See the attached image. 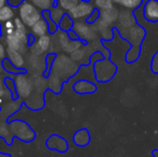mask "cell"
Listing matches in <instances>:
<instances>
[{"instance_id": "5b68a950", "label": "cell", "mask_w": 158, "mask_h": 157, "mask_svg": "<svg viewBox=\"0 0 158 157\" xmlns=\"http://www.w3.org/2000/svg\"><path fill=\"white\" fill-rule=\"evenodd\" d=\"M72 30L77 35L79 39L81 41H83L84 43L85 42H92L94 40L98 39V34L95 30L93 24L77 22V23L73 24Z\"/></svg>"}, {"instance_id": "1f68e13d", "label": "cell", "mask_w": 158, "mask_h": 157, "mask_svg": "<svg viewBox=\"0 0 158 157\" xmlns=\"http://www.w3.org/2000/svg\"><path fill=\"white\" fill-rule=\"evenodd\" d=\"M23 1L24 0H8V3L11 6H19Z\"/></svg>"}, {"instance_id": "30bf717a", "label": "cell", "mask_w": 158, "mask_h": 157, "mask_svg": "<svg viewBox=\"0 0 158 157\" xmlns=\"http://www.w3.org/2000/svg\"><path fill=\"white\" fill-rule=\"evenodd\" d=\"M144 19L151 23H158V0H148L144 6Z\"/></svg>"}, {"instance_id": "e575fe53", "label": "cell", "mask_w": 158, "mask_h": 157, "mask_svg": "<svg viewBox=\"0 0 158 157\" xmlns=\"http://www.w3.org/2000/svg\"><path fill=\"white\" fill-rule=\"evenodd\" d=\"M3 70V67H2V64H1V61H0V72Z\"/></svg>"}, {"instance_id": "2e32d148", "label": "cell", "mask_w": 158, "mask_h": 157, "mask_svg": "<svg viewBox=\"0 0 158 157\" xmlns=\"http://www.w3.org/2000/svg\"><path fill=\"white\" fill-rule=\"evenodd\" d=\"M6 55H8L10 63L12 64L15 68L22 69V68L25 66V60H24V57L21 52L8 48V50H6Z\"/></svg>"}, {"instance_id": "e0dca14e", "label": "cell", "mask_w": 158, "mask_h": 157, "mask_svg": "<svg viewBox=\"0 0 158 157\" xmlns=\"http://www.w3.org/2000/svg\"><path fill=\"white\" fill-rule=\"evenodd\" d=\"M35 50L38 54H42V53H45L46 51L50 48L51 46V38L48 35H44L38 38L37 41L35 42Z\"/></svg>"}, {"instance_id": "ba28073f", "label": "cell", "mask_w": 158, "mask_h": 157, "mask_svg": "<svg viewBox=\"0 0 158 157\" xmlns=\"http://www.w3.org/2000/svg\"><path fill=\"white\" fill-rule=\"evenodd\" d=\"M15 88L21 98H27L32 92V83L25 74H19L15 78Z\"/></svg>"}, {"instance_id": "83f0119b", "label": "cell", "mask_w": 158, "mask_h": 157, "mask_svg": "<svg viewBox=\"0 0 158 157\" xmlns=\"http://www.w3.org/2000/svg\"><path fill=\"white\" fill-rule=\"evenodd\" d=\"M151 70L154 74H158V51L155 53V55L152 58V63H151Z\"/></svg>"}, {"instance_id": "52a82bcc", "label": "cell", "mask_w": 158, "mask_h": 157, "mask_svg": "<svg viewBox=\"0 0 158 157\" xmlns=\"http://www.w3.org/2000/svg\"><path fill=\"white\" fill-rule=\"evenodd\" d=\"M94 11V6L86 1H79V3L71 9L69 11V15L71 16L72 19H87L92 12Z\"/></svg>"}, {"instance_id": "4dcf8cb0", "label": "cell", "mask_w": 158, "mask_h": 157, "mask_svg": "<svg viewBox=\"0 0 158 157\" xmlns=\"http://www.w3.org/2000/svg\"><path fill=\"white\" fill-rule=\"evenodd\" d=\"M6 55V48H4L3 44L0 42V60H1V59H4Z\"/></svg>"}, {"instance_id": "ac0fdd59", "label": "cell", "mask_w": 158, "mask_h": 157, "mask_svg": "<svg viewBox=\"0 0 158 157\" xmlns=\"http://www.w3.org/2000/svg\"><path fill=\"white\" fill-rule=\"evenodd\" d=\"M31 32L35 37H41L44 36V35H48V23H46L45 19H39L35 24H33L31 26Z\"/></svg>"}, {"instance_id": "277c9868", "label": "cell", "mask_w": 158, "mask_h": 157, "mask_svg": "<svg viewBox=\"0 0 158 157\" xmlns=\"http://www.w3.org/2000/svg\"><path fill=\"white\" fill-rule=\"evenodd\" d=\"M19 15L22 23L28 27H31L33 24L42 19V14L40 13V11L27 0H24L19 6Z\"/></svg>"}, {"instance_id": "4316f807", "label": "cell", "mask_w": 158, "mask_h": 157, "mask_svg": "<svg viewBox=\"0 0 158 157\" xmlns=\"http://www.w3.org/2000/svg\"><path fill=\"white\" fill-rule=\"evenodd\" d=\"M96 6H97L98 10H106L113 6L112 0H96Z\"/></svg>"}, {"instance_id": "9a60e30c", "label": "cell", "mask_w": 158, "mask_h": 157, "mask_svg": "<svg viewBox=\"0 0 158 157\" xmlns=\"http://www.w3.org/2000/svg\"><path fill=\"white\" fill-rule=\"evenodd\" d=\"M73 142L79 147H86L90 142V134L86 128L77 130L73 136Z\"/></svg>"}, {"instance_id": "f1b7e54d", "label": "cell", "mask_w": 158, "mask_h": 157, "mask_svg": "<svg viewBox=\"0 0 158 157\" xmlns=\"http://www.w3.org/2000/svg\"><path fill=\"white\" fill-rule=\"evenodd\" d=\"M98 19H99V10H98V9H94V11L92 12V14L86 19V23L94 24Z\"/></svg>"}, {"instance_id": "ffe728a7", "label": "cell", "mask_w": 158, "mask_h": 157, "mask_svg": "<svg viewBox=\"0 0 158 157\" xmlns=\"http://www.w3.org/2000/svg\"><path fill=\"white\" fill-rule=\"evenodd\" d=\"M113 3H117L129 10H137L140 8L143 0H112Z\"/></svg>"}, {"instance_id": "6da1fadb", "label": "cell", "mask_w": 158, "mask_h": 157, "mask_svg": "<svg viewBox=\"0 0 158 157\" xmlns=\"http://www.w3.org/2000/svg\"><path fill=\"white\" fill-rule=\"evenodd\" d=\"M116 32H118L122 39H124L126 42H128L130 48L126 52L125 60L127 64H133L139 59L141 55V46L143 44V41L146 37V30L139 24H135V26H131L126 29H116Z\"/></svg>"}, {"instance_id": "484cf974", "label": "cell", "mask_w": 158, "mask_h": 157, "mask_svg": "<svg viewBox=\"0 0 158 157\" xmlns=\"http://www.w3.org/2000/svg\"><path fill=\"white\" fill-rule=\"evenodd\" d=\"M1 29V32L6 36V35H11L14 32V29H15V25H14V22L11 19V21H8L6 23L2 24V27L0 28Z\"/></svg>"}, {"instance_id": "7402d4cb", "label": "cell", "mask_w": 158, "mask_h": 157, "mask_svg": "<svg viewBox=\"0 0 158 157\" xmlns=\"http://www.w3.org/2000/svg\"><path fill=\"white\" fill-rule=\"evenodd\" d=\"M48 12H50V17L52 19V21L56 24L59 23L61 17L64 15V11L60 8V6H55V8L48 10Z\"/></svg>"}, {"instance_id": "8fae6325", "label": "cell", "mask_w": 158, "mask_h": 157, "mask_svg": "<svg viewBox=\"0 0 158 157\" xmlns=\"http://www.w3.org/2000/svg\"><path fill=\"white\" fill-rule=\"evenodd\" d=\"M73 89L75 93L81 95L94 94L97 90V85L94 82L88 81V80H77L73 85Z\"/></svg>"}, {"instance_id": "8992f818", "label": "cell", "mask_w": 158, "mask_h": 157, "mask_svg": "<svg viewBox=\"0 0 158 157\" xmlns=\"http://www.w3.org/2000/svg\"><path fill=\"white\" fill-rule=\"evenodd\" d=\"M10 130L13 134L19 137L21 140L25 141V142H29L35 138V134H33L32 129L24 122L15 121L11 123Z\"/></svg>"}, {"instance_id": "d6a6232c", "label": "cell", "mask_w": 158, "mask_h": 157, "mask_svg": "<svg viewBox=\"0 0 158 157\" xmlns=\"http://www.w3.org/2000/svg\"><path fill=\"white\" fill-rule=\"evenodd\" d=\"M6 3H8V0H0V8L4 6Z\"/></svg>"}, {"instance_id": "9c48e42d", "label": "cell", "mask_w": 158, "mask_h": 157, "mask_svg": "<svg viewBox=\"0 0 158 157\" xmlns=\"http://www.w3.org/2000/svg\"><path fill=\"white\" fill-rule=\"evenodd\" d=\"M117 25L115 26L116 29H126L131 26H135L137 23V19L135 16L130 12V11H122L118 13V19H117Z\"/></svg>"}, {"instance_id": "7a4b0ae2", "label": "cell", "mask_w": 158, "mask_h": 157, "mask_svg": "<svg viewBox=\"0 0 158 157\" xmlns=\"http://www.w3.org/2000/svg\"><path fill=\"white\" fill-rule=\"evenodd\" d=\"M79 68V64L73 61L70 57L66 56V55H59V56L55 57L54 66H53L54 76L58 78L61 82L74 76Z\"/></svg>"}, {"instance_id": "f546056e", "label": "cell", "mask_w": 158, "mask_h": 157, "mask_svg": "<svg viewBox=\"0 0 158 157\" xmlns=\"http://www.w3.org/2000/svg\"><path fill=\"white\" fill-rule=\"evenodd\" d=\"M6 94H9L8 88L6 87V84L2 81V78H1V76H0V98H3Z\"/></svg>"}, {"instance_id": "603a6c76", "label": "cell", "mask_w": 158, "mask_h": 157, "mask_svg": "<svg viewBox=\"0 0 158 157\" xmlns=\"http://www.w3.org/2000/svg\"><path fill=\"white\" fill-rule=\"evenodd\" d=\"M42 15H43L44 19L46 21V23H48V31L51 32V34H54L55 31L57 30V24L54 23V22L52 21V19L50 17V12H48V10H43V13H42Z\"/></svg>"}, {"instance_id": "cb8c5ba5", "label": "cell", "mask_w": 158, "mask_h": 157, "mask_svg": "<svg viewBox=\"0 0 158 157\" xmlns=\"http://www.w3.org/2000/svg\"><path fill=\"white\" fill-rule=\"evenodd\" d=\"M31 2L35 8H40L42 10H50L53 6L52 0H31Z\"/></svg>"}, {"instance_id": "4fadbf2b", "label": "cell", "mask_w": 158, "mask_h": 157, "mask_svg": "<svg viewBox=\"0 0 158 157\" xmlns=\"http://www.w3.org/2000/svg\"><path fill=\"white\" fill-rule=\"evenodd\" d=\"M4 38H6V43L8 48L19 51V52H21V53L26 50V45H27V44L22 41L19 38H17L14 34L6 35V36H4Z\"/></svg>"}, {"instance_id": "836d02e7", "label": "cell", "mask_w": 158, "mask_h": 157, "mask_svg": "<svg viewBox=\"0 0 158 157\" xmlns=\"http://www.w3.org/2000/svg\"><path fill=\"white\" fill-rule=\"evenodd\" d=\"M152 156L153 157H158V150H154V151L152 152Z\"/></svg>"}, {"instance_id": "3957f363", "label": "cell", "mask_w": 158, "mask_h": 157, "mask_svg": "<svg viewBox=\"0 0 158 157\" xmlns=\"http://www.w3.org/2000/svg\"><path fill=\"white\" fill-rule=\"evenodd\" d=\"M95 80L99 83L112 81L117 73V66L111 60V57H103L94 64Z\"/></svg>"}, {"instance_id": "d4e9b609", "label": "cell", "mask_w": 158, "mask_h": 157, "mask_svg": "<svg viewBox=\"0 0 158 157\" xmlns=\"http://www.w3.org/2000/svg\"><path fill=\"white\" fill-rule=\"evenodd\" d=\"M80 0H58V4L64 11H70L71 9H73Z\"/></svg>"}, {"instance_id": "5bb4252c", "label": "cell", "mask_w": 158, "mask_h": 157, "mask_svg": "<svg viewBox=\"0 0 158 157\" xmlns=\"http://www.w3.org/2000/svg\"><path fill=\"white\" fill-rule=\"evenodd\" d=\"M48 147L52 150L59 152H66L68 150V143L64 138L59 136H52L48 141Z\"/></svg>"}, {"instance_id": "7c38bea8", "label": "cell", "mask_w": 158, "mask_h": 157, "mask_svg": "<svg viewBox=\"0 0 158 157\" xmlns=\"http://www.w3.org/2000/svg\"><path fill=\"white\" fill-rule=\"evenodd\" d=\"M118 10L114 6L110 9H106V10H101L99 11V19L102 22L109 25L110 27H112L113 25H115V23L117 22L118 19Z\"/></svg>"}, {"instance_id": "44dd1931", "label": "cell", "mask_w": 158, "mask_h": 157, "mask_svg": "<svg viewBox=\"0 0 158 157\" xmlns=\"http://www.w3.org/2000/svg\"><path fill=\"white\" fill-rule=\"evenodd\" d=\"M73 24H74V22H73V19H71V16L69 14H64L63 17H61V19L59 21V23L57 24V26H58L59 28H60L63 31H69V30L72 29L73 27Z\"/></svg>"}, {"instance_id": "d6986e66", "label": "cell", "mask_w": 158, "mask_h": 157, "mask_svg": "<svg viewBox=\"0 0 158 157\" xmlns=\"http://www.w3.org/2000/svg\"><path fill=\"white\" fill-rule=\"evenodd\" d=\"M14 10L13 6H4L2 8H0V24H3L8 21L14 19Z\"/></svg>"}]
</instances>
